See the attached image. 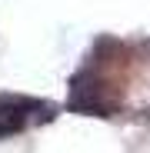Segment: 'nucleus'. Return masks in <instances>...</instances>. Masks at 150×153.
Returning a JSON list of instances; mask_svg holds the SVG:
<instances>
[{"label": "nucleus", "instance_id": "nucleus-1", "mask_svg": "<svg viewBox=\"0 0 150 153\" xmlns=\"http://www.w3.org/2000/svg\"><path fill=\"white\" fill-rule=\"evenodd\" d=\"M37 110H40L37 100H27V97H0V140L13 137V133H23L34 123V113Z\"/></svg>", "mask_w": 150, "mask_h": 153}]
</instances>
